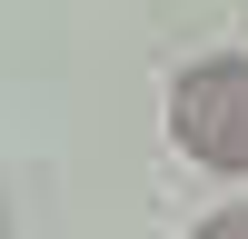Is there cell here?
I'll return each instance as SVG.
<instances>
[{
    "label": "cell",
    "instance_id": "1",
    "mask_svg": "<svg viewBox=\"0 0 248 239\" xmlns=\"http://www.w3.org/2000/svg\"><path fill=\"white\" fill-rule=\"evenodd\" d=\"M169 139L218 179H248V50L189 60L169 80Z\"/></svg>",
    "mask_w": 248,
    "mask_h": 239
},
{
    "label": "cell",
    "instance_id": "2",
    "mask_svg": "<svg viewBox=\"0 0 248 239\" xmlns=\"http://www.w3.org/2000/svg\"><path fill=\"white\" fill-rule=\"evenodd\" d=\"M199 239H248V199H238V209H218V219H209Z\"/></svg>",
    "mask_w": 248,
    "mask_h": 239
},
{
    "label": "cell",
    "instance_id": "3",
    "mask_svg": "<svg viewBox=\"0 0 248 239\" xmlns=\"http://www.w3.org/2000/svg\"><path fill=\"white\" fill-rule=\"evenodd\" d=\"M0 239H10V219H0Z\"/></svg>",
    "mask_w": 248,
    "mask_h": 239
}]
</instances>
